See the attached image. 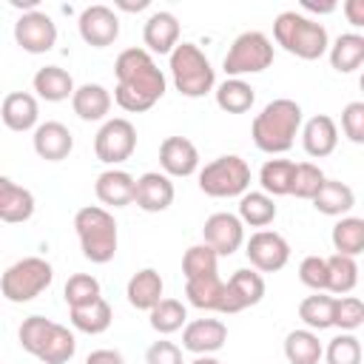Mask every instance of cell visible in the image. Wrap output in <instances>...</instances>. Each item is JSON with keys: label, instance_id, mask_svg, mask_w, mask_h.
Wrapping results in <instances>:
<instances>
[{"label": "cell", "instance_id": "obj_1", "mask_svg": "<svg viewBox=\"0 0 364 364\" xmlns=\"http://www.w3.org/2000/svg\"><path fill=\"white\" fill-rule=\"evenodd\" d=\"M114 74H117L114 102L128 114H142L154 108L168 88L162 68L154 63V57L145 48L119 51L114 63Z\"/></svg>", "mask_w": 364, "mask_h": 364}, {"label": "cell", "instance_id": "obj_2", "mask_svg": "<svg viewBox=\"0 0 364 364\" xmlns=\"http://www.w3.org/2000/svg\"><path fill=\"white\" fill-rule=\"evenodd\" d=\"M301 105L290 97H279V100H270L256 117H253V125H250V136L256 142L259 151L264 154H284L293 148L299 131H301Z\"/></svg>", "mask_w": 364, "mask_h": 364}, {"label": "cell", "instance_id": "obj_3", "mask_svg": "<svg viewBox=\"0 0 364 364\" xmlns=\"http://www.w3.org/2000/svg\"><path fill=\"white\" fill-rule=\"evenodd\" d=\"M74 230L82 247V256L94 264H108L117 256L119 245V230L117 219L108 208L100 205H85L74 213Z\"/></svg>", "mask_w": 364, "mask_h": 364}, {"label": "cell", "instance_id": "obj_4", "mask_svg": "<svg viewBox=\"0 0 364 364\" xmlns=\"http://www.w3.org/2000/svg\"><path fill=\"white\" fill-rule=\"evenodd\" d=\"M273 37L287 54H296L299 60H318L330 48L327 28L301 11H282L273 20Z\"/></svg>", "mask_w": 364, "mask_h": 364}, {"label": "cell", "instance_id": "obj_5", "mask_svg": "<svg viewBox=\"0 0 364 364\" xmlns=\"http://www.w3.org/2000/svg\"><path fill=\"white\" fill-rule=\"evenodd\" d=\"M171 57V77L182 97L199 100L216 88V71L196 43H176Z\"/></svg>", "mask_w": 364, "mask_h": 364}, {"label": "cell", "instance_id": "obj_6", "mask_svg": "<svg viewBox=\"0 0 364 364\" xmlns=\"http://www.w3.org/2000/svg\"><path fill=\"white\" fill-rule=\"evenodd\" d=\"M51 279H54V267L43 256H23L14 264H9L6 273L0 276V293L14 304H26L37 299L51 284Z\"/></svg>", "mask_w": 364, "mask_h": 364}, {"label": "cell", "instance_id": "obj_7", "mask_svg": "<svg viewBox=\"0 0 364 364\" xmlns=\"http://www.w3.org/2000/svg\"><path fill=\"white\" fill-rule=\"evenodd\" d=\"M250 188V165L239 154H222L199 168V191L213 199L242 196Z\"/></svg>", "mask_w": 364, "mask_h": 364}, {"label": "cell", "instance_id": "obj_8", "mask_svg": "<svg viewBox=\"0 0 364 364\" xmlns=\"http://www.w3.org/2000/svg\"><path fill=\"white\" fill-rule=\"evenodd\" d=\"M270 63H273V43L267 34L253 28V31H242L230 43V48L222 60V68L228 77L242 80L245 74H259V71L270 68Z\"/></svg>", "mask_w": 364, "mask_h": 364}, {"label": "cell", "instance_id": "obj_9", "mask_svg": "<svg viewBox=\"0 0 364 364\" xmlns=\"http://www.w3.org/2000/svg\"><path fill=\"white\" fill-rule=\"evenodd\" d=\"M136 151V128L131 119L125 117H111L100 125L97 136H94V154L100 162L117 168L119 162L131 159V154Z\"/></svg>", "mask_w": 364, "mask_h": 364}, {"label": "cell", "instance_id": "obj_10", "mask_svg": "<svg viewBox=\"0 0 364 364\" xmlns=\"http://www.w3.org/2000/svg\"><path fill=\"white\" fill-rule=\"evenodd\" d=\"M14 43L28 54H46L57 43V23L40 9L26 11L14 23Z\"/></svg>", "mask_w": 364, "mask_h": 364}, {"label": "cell", "instance_id": "obj_11", "mask_svg": "<svg viewBox=\"0 0 364 364\" xmlns=\"http://www.w3.org/2000/svg\"><path fill=\"white\" fill-rule=\"evenodd\" d=\"M245 253H247L253 270H259V273H276L290 262V245L276 230L250 233V239L245 245Z\"/></svg>", "mask_w": 364, "mask_h": 364}, {"label": "cell", "instance_id": "obj_12", "mask_svg": "<svg viewBox=\"0 0 364 364\" xmlns=\"http://www.w3.org/2000/svg\"><path fill=\"white\" fill-rule=\"evenodd\" d=\"M264 299V279L259 270L242 267L236 270L228 282H225V293H222V307L219 313H242L253 304H259Z\"/></svg>", "mask_w": 364, "mask_h": 364}, {"label": "cell", "instance_id": "obj_13", "mask_svg": "<svg viewBox=\"0 0 364 364\" xmlns=\"http://www.w3.org/2000/svg\"><path fill=\"white\" fill-rule=\"evenodd\" d=\"M202 239L208 247H213L216 256H230L245 245V225L239 222L236 213L219 210V213H210L205 219Z\"/></svg>", "mask_w": 364, "mask_h": 364}, {"label": "cell", "instance_id": "obj_14", "mask_svg": "<svg viewBox=\"0 0 364 364\" xmlns=\"http://www.w3.org/2000/svg\"><path fill=\"white\" fill-rule=\"evenodd\" d=\"M77 26H80V37H82L88 46H94V48H105V46H111V43L119 37V17H117V11H114L111 6H105V3L85 6V9L80 11Z\"/></svg>", "mask_w": 364, "mask_h": 364}, {"label": "cell", "instance_id": "obj_15", "mask_svg": "<svg viewBox=\"0 0 364 364\" xmlns=\"http://www.w3.org/2000/svg\"><path fill=\"white\" fill-rule=\"evenodd\" d=\"M228 341V327L219 318H193L182 327V347L193 355H213Z\"/></svg>", "mask_w": 364, "mask_h": 364}, {"label": "cell", "instance_id": "obj_16", "mask_svg": "<svg viewBox=\"0 0 364 364\" xmlns=\"http://www.w3.org/2000/svg\"><path fill=\"white\" fill-rule=\"evenodd\" d=\"M173 196H176V191H173L171 176H165L159 171L142 173L136 179V185H134V202L145 213H162V210H168L171 202H173Z\"/></svg>", "mask_w": 364, "mask_h": 364}, {"label": "cell", "instance_id": "obj_17", "mask_svg": "<svg viewBox=\"0 0 364 364\" xmlns=\"http://www.w3.org/2000/svg\"><path fill=\"white\" fill-rule=\"evenodd\" d=\"M159 165L165 176H191L199 171V151L188 136H165L159 145Z\"/></svg>", "mask_w": 364, "mask_h": 364}, {"label": "cell", "instance_id": "obj_18", "mask_svg": "<svg viewBox=\"0 0 364 364\" xmlns=\"http://www.w3.org/2000/svg\"><path fill=\"white\" fill-rule=\"evenodd\" d=\"M31 142H34V154H37L40 159H46V162H60V159H65V156L71 154V148H74V136H71L68 125H63V122H57V119L40 122V125L34 128Z\"/></svg>", "mask_w": 364, "mask_h": 364}, {"label": "cell", "instance_id": "obj_19", "mask_svg": "<svg viewBox=\"0 0 364 364\" xmlns=\"http://www.w3.org/2000/svg\"><path fill=\"white\" fill-rule=\"evenodd\" d=\"M0 119L9 131H31L37 128V119H40V105H37V97L28 94V91H11L3 97L0 102Z\"/></svg>", "mask_w": 364, "mask_h": 364}, {"label": "cell", "instance_id": "obj_20", "mask_svg": "<svg viewBox=\"0 0 364 364\" xmlns=\"http://www.w3.org/2000/svg\"><path fill=\"white\" fill-rule=\"evenodd\" d=\"M301 145L307 151V156L313 159H324L336 151L338 145V125L333 117L327 114H316L301 125Z\"/></svg>", "mask_w": 364, "mask_h": 364}, {"label": "cell", "instance_id": "obj_21", "mask_svg": "<svg viewBox=\"0 0 364 364\" xmlns=\"http://www.w3.org/2000/svg\"><path fill=\"white\" fill-rule=\"evenodd\" d=\"M142 40H145V51L151 54H171L179 43V20L173 11H154L145 26H142Z\"/></svg>", "mask_w": 364, "mask_h": 364}, {"label": "cell", "instance_id": "obj_22", "mask_svg": "<svg viewBox=\"0 0 364 364\" xmlns=\"http://www.w3.org/2000/svg\"><path fill=\"white\" fill-rule=\"evenodd\" d=\"M134 185H136V179H134L128 171H122V168H108V171H102V173L97 176L94 193H97V199H100L102 205H108V208H125V205L134 202Z\"/></svg>", "mask_w": 364, "mask_h": 364}, {"label": "cell", "instance_id": "obj_23", "mask_svg": "<svg viewBox=\"0 0 364 364\" xmlns=\"http://www.w3.org/2000/svg\"><path fill=\"white\" fill-rule=\"evenodd\" d=\"M34 216V193L9 176H0V222L20 225Z\"/></svg>", "mask_w": 364, "mask_h": 364}, {"label": "cell", "instance_id": "obj_24", "mask_svg": "<svg viewBox=\"0 0 364 364\" xmlns=\"http://www.w3.org/2000/svg\"><path fill=\"white\" fill-rule=\"evenodd\" d=\"M111 91L100 82H82L80 88H74L71 94V108L80 119L85 122H97V119H105L108 111H111Z\"/></svg>", "mask_w": 364, "mask_h": 364}, {"label": "cell", "instance_id": "obj_25", "mask_svg": "<svg viewBox=\"0 0 364 364\" xmlns=\"http://www.w3.org/2000/svg\"><path fill=\"white\" fill-rule=\"evenodd\" d=\"M162 290H165V282H162L159 270L142 267V270H136V273L128 279L125 296H128V304H131V307H136V310H151V307L162 299Z\"/></svg>", "mask_w": 364, "mask_h": 364}, {"label": "cell", "instance_id": "obj_26", "mask_svg": "<svg viewBox=\"0 0 364 364\" xmlns=\"http://www.w3.org/2000/svg\"><path fill=\"white\" fill-rule=\"evenodd\" d=\"M310 202L324 216H347L355 208V193L341 179H324V185L318 188V193Z\"/></svg>", "mask_w": 364, "mask_h": 364}, {"label": "cell", "instance_id": "obj_27", "mask_svg": "<svg viewBox=\"0 0 364 364\" xmlns=\"http://www.w3.org/2000/svg\"><path fill=\"white\" fill-rule=\"evenodd\" d=\"M31 85H34L37 97L46 100V102L71 100V94H74V88H77L74 80H71V74H68L65 68H60V65H43V68H37Z\"/></svg>", "mask_w": 364, "mask_h": 364}, {"label": "cell", "instance_id": "obj_28", "mask_svg": "<svg viewBox=\"0 0 364 364\" xmlns=\"http://www.w3.org/2000/svg\"><path fill=\"white\" fill-rule=\"evenodd\" d=\"M68 318H71L74 330L88 333V336H100V333H105V330L111 327L114 310H111V304L100 296V299H94V301L82 304V307H68Z\"/></svg>", "mask_w": 364, "mask_h": 364}, {"label": "cell", "instance_id": "obj_29", "mask_svg": "<svg viewBox=\"0 0 364 364\" xmlns=\"http://www.w3.org/2000/svg\"><path fill=\"white\" fill-rule=\"evenodd\" d=\"M327 57H330V65L338 74H353L364 63V37L358 31L338 34L336 43L327 48Z\"/></svg>", "mask_w": 364, "mask_h": 364}, {"label": "cell", "instance_id": "obj_30", "mask_svg": "<svg viewBox=\"0 0 364 364\" xmlns=\"http://www.w3.org/2000/svg\"><path fill=\"white\" fill-rule=\"evenodd\" d=\"M222 293H225V282L219 279V273H205V276H196V279H185V296L199 310L219 313Z\"/></svg>", "mask_w": 364, "mask_h": 364}, {"label": "cell", "instance_id": "obj_31", "mask_svg": "<svg viewBox=\"0 0 364 364\" xmlns=\"http://www.w3.org/2000/svg\"><path fill=\"white\" fill-rule=\"evenodd\" d=\"M279 208L273 202V196L262 193V191H245L239 196V222L250 225V228H267L276 219Z\"/></svg>", "mask_w": 364, "mask_h": 364}, {"label": "cell", "instance_id": "obj_32", "mask_svg": "<svg viewBox=\"0 0 364 364\" xmlns=\"http://www.w3.org/2000/svg\"><path fill=\"white\" fill-rule=\"evenodd\" d=\"M213 94H216V105H219L222 111H228V114H245V111H250L253 102H256L253 85L245 82V80H239V77H228L225 82L216 85Z\"/></svg>", "mask_w": 364, "mask_h": 364}, {"label": "cell", "instance_id": "obj_33", "mask_svg": "<svg viewBox=\"0 0 364 364\" xmlns=\"http://www.w3.org/2000/svg\"><path fill=\"white\" fill-rule=\"evenodd\" d=\"M324 355V347L318 341V333L313 330H290L284 338V358L290 364H318Z\"/></svg>", "mask_w": 364, "mask_h": 364}, {"label": "cell", "instance_id": "obj_34", "mask_svg": "<svg viewBox=\"0 0 364 364\" xmlns=\"http://www.w3.org/2000/svg\"><path fill=\"white\" fill-rule=\"evenodd\" d=\"M324 262H327V290L338 293V296L353 293L358 284V262L353 256H341V253L324 256Z\"/></svg>", "mask_w": 364, "mask_h": 364}, {"label": "cell", "instance_id": "obj_35", "mask_svg": "<svg viewBox=\"0 0 364 364\" xmlns=\"http://www.w3.org/2000/svg\"><path fill=\"white\" fill-rule=\"evenodd\" d=\"M293 171H296L293 159H267L262 165V171H259L262 193H267V196H290Z\"/></svg>", "mask_w": 364, "mask_h": 364}, {"label": "cell", "instance_id": "obj_36", "mask_svg": "<svg viewBox=\"0 0 364 364\" xmlns=\"http://www.w3.org/2000/svg\"><path fill=\"white\" fill-rule=\"evenodd\" d=\"M333 247L336 253L341 256H358L364 250V219L361 216H341L336 225H333Z\"/></svg>", "mask_w": 364, "mask_h": 364}, {"label": "cell", "instance_id": "obj_37", "mask_svg": "<svg viewBox=\"0 0 364 364\" xmlns=\"http://www.w3.org/2000/svg\"><path fill=\"white\" fill-rule=\"evenodd\" d=\"M148 316H151V327L159 336H171V333H176V330H182L188 324V310H185V304L179 299H165L162 296L148 310Z\"/></svg>", "mask_w": 364, "mask_h": 364}, {"label": "cell", "instance_id": "obj_38", "mask_svg": "<svg viewBox=\"0 0 364 364\" xmlns=\"http://www.w3.org/2000/svg\"><path fill=\"white\" fill-rule=\"evenodd\" d=\"M74 353H77V338H74V333H71L68 327H63V324L54 321V327H51V333H48L43 350L37 353V358H40L43 364H65V361H71Z\"/></svg>", "mask_w": 364, "mask_h": 364}, {"label": "cell", "instance_id": "obj_39", "mask_svg": "<svg viewBox=\"0 0 364 364\" xmlns=\"http://www.w3.org/2000/svg\"><path fill=\"white\" fill-rule=\"evenodd\" d=\"M333 304H336V296H324V293L307 296L299 304V318L313 333L316 330H327V327H333Z\"/></svg>", "mask_w": 364, "mask_h": 364}, {"label": "cell", "instance_id": "obj_40", "mask_svg": "<svg viewBox=\"0 0 364 364\" xmlns=\"http://www.w3.org/2000/svg\"><path fill=\"white\" fill-rule=\"evenodd\" d=\"M324 171L313 162H296L293 171V185H290V196L296 199H313L318 193V188L324 185Z\"/></svg>", "mask_w": 364, "mask_h": 364}, {"label": "cell", "instance_id": "obj_41", "mask_svg": "<svg viewBox=\"0 0 364 364\" xmlns=\"http://www.w3.org/2000/svg\"><path fill=\"white\" fill-rule=\"evenodd\" d=\"M51 327H54V321L46 318V316H28V318H23V324H20V330H17L20 347L37 358V353L43 350V344H46Z\"/></svg>", "mask_w": 364, "mask_h": 364}, {"label": "cell", "instance_id": "obj_42", "mask_svg": "<svg viewBox=\"0 0 364 364\" xmlns=\"http://www.w3.org/2000/svg\"><path fill=\"white\" fill-rule=\"evenodd\" d=\"M63 296H65V304L68 307H82L94 299H100V282L91 276V273H74L68 276L65 287H63Z\"/></svg>", "mask_w": 364, "mask_h": 364}, {"label": "cell", "instance_id": "obj_43", "mask_svg": "<svg viewBox=\"0 0 364 364\" xmlns=\"http://www.w3.org/2000/svg\"><path fill=\"white\" fill-rule=\"evenodd\" d=\"M216 264H219V256L213 253V247H208L205 242L202 245H191L182 256V273L185 279H196V276H205V273H216Z\"/></svg>", "mask_w": 364, "mask_h": 364}, {"label": "cell", "instance_id": "obj_44", "mask_svg": "<svg viewBox=\"0 0 364 364\" xmlns=\"http://www.w3.org/2000/svg\"><path fill=\"white\" fill-rule=\"evenodd\" d=\"M364 324V301L358 296H338L333 304V327L341 333H353Z\"/></svg>", "mask_w": 364, "mask_h": 364}, {"label": "cell", "instance_id": "obj_45", "mask_svg": "<svg viewBox=\"0 0 364 364\" xmlns=\"http://www.w3.org/2000/svg\"><path fill=\"white\" fill-rule=\"evenodd\" d=\"M327 364H361V341L353 333H341L336 338H330L327 350H324Z\"/></svg>", "mask_w": 364, "mask_h": 364}, {"label": "cell", "instance_id": "obj_46", "mask_svg": "<svg viewBox=\"0 0 364 364\" xmlns=\"http://www.w3.org/2000/svg\"><path fill=\"white\" fill-rule=\"evenodd\" d=\"M299 279L310 290L324 293L327 290V262H324V256H304L301 264H299Z\"/></svg>", "mask_w": 364, "mask_h": 364}, {"label": "cell", "instance_id": "obj_47", "mask_svg": "<svg viewBox=\"0 0 364 364\" xmlns=\"http://www.w3.org/2000/svg\"><path fill=\"white\" fill-rule=\"evenodd\" d=\"M341 131L350 142L361 145L364 142V102L355 100V102H347L344 111H341Z\"/></svg>", "mask_w": 364, "mask_h": 364}, {"label": "cell", "instance_id": "obj_48", "mask_svg": "<svg viewBox=\"0 0 364 364\" xmlns=\"http://www.w3.org/2000/svg\"><path fill=\"white\" fill-rule=\"evenodd\" d=\"M145 364H182V350L173 341L159 338L145 350Z\"/></svg>", "mask_w": 364, "mask_h": 364}, {"label": "cell", "instance_id": "obj_49", "mask_svg": "<svg viewBox=\"0 0 364 364\" xmlns=\"http://www.w3.org/2000/svg\"><path fill=\"white\" fill-rule=\"evenodd\" d=\"M85 364H125L122 353L119 350H111V347H100V350H91Z\"/></svg>", "mask_w": 364, "mask_h": 364}, {"label": "cell", "instance_id": "obj_50", "mask_svg": "<svg viewBox=\"0 0 364 364\" xmlns=\"http://www.w3.org/2000/svg\"><path fill=\"white\" fill-rule=\"evenodd\" d=\"M344 14H347L350 26L361 28L364 26V0H347L344 3Z\"/></svg>", "mask_w": 364, "mask_h": 364}, {"label": "cell", "instance_id": "obj_51", "mask_svg": "<svg viewBox=\"0 0 364 364\" xmlns=\"http://www.w3.org/2000/svg\"><path fill=\"white\" fill-rule=\"evenodd\" d=\"M114 6L122 9V11H142V9H148L151 3H148V0H136V3H131V0H117Z\"/></svg>", "mask_w": 364, "mask_h": 364}, {"label": "cell", "instance_id": "obj_52", "mask_svg": "<svg viewBox=\"0 0 364 364\" xmlns=\"http://www.w3.org/2000/svg\"><path fill=\"white\" fill-rule=\"evenodd\" d=\"M301 9H307V11H318V14H330V11L336 9V3H313V0H304Z\"/></svg>", "mask_w": 364, "mask_h": 364}, {"label": "cell", "instance_id": "obj_53", "mask_svg": "<svg viewBox=\"0 0 364 364\" xmlns=\"http://www.w3.org/2000/svg\"><path fill=\"white\" fill-rule=\"evenodd\" d=\"M191 364H222L219 358H213V355H196Z\"/></svg>", "mask_w": 364, "mask_h": 364}]
</instances>
